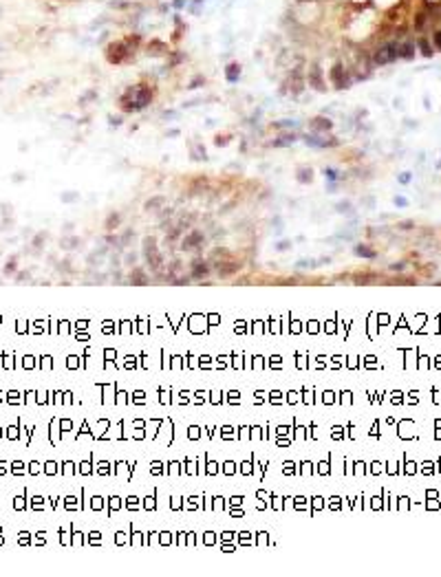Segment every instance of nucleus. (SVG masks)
I'll return each mask as SVG.
<instances>
[{"label": "nucleus", "mask_w": 441, "mask_h": 577, "mask_svg": "<svg viewBox=\"0 0 441 577\" xmlns=\"http://www.w3.org/2000/svg\"><path fill=\"white\" fill-rule=\"evenodd\" d=\"M417 44V51L422 57H426V60H430V57L435 55V46H433V40L426 38V35H419V38L415 40Z\"/></svg>", "instance_id": "7"}, {"label": "nucleus", "mask_w": 441, "mask_h": 577, "mask_svg": "<svg viewBox=\"0 0 441 577\" xmlns=\"http://www.w3.org/2000/svg\"><path fill=\"white\" fill-rule=\"evenodd\" d=\"M433 46H435V51H441V29H437L433 33Z\"/></svg>", "instance_id": "12"}, {"label": "nucleus", "mask_w": 441, "mask_h": 577, "mask_svg": "<svg viewBox=\"0 0 441 577\" xmlns=\"http://www.w3.org/2000/svg\"><path fill=\"white\" fill-rule=\"evenodd\" d=\"M130 55H132V51L128 49V44H126L124 40H115L106 46V60L110 64H124Z\"/></svg>", "instance_id": "4"}, {"label": "nucleus", "mask_w": 441, "mask_h": 577, "mask_svg": "<svg viewBox=\"0 0 441 577\" xmlns=\"http://www.w3.org/2000/svg\"><path fill=\"white\" fill-rule=\"evenodd\" d=\"M225 75H227V79H230V82H236V79L241 77V64H238V62H230V64L225 66Z\"/></svg>", "instance_id": "9"}, {"label": "nucleus", "mask_w": 441, "mask_h": 577, "mask_svg": "<svg viewBox=\"0 0 441 577\" xmlns=\"http://www.w3.org/2000/svg\"><path fill=\"white\" fill-rule=\"evenodd\" d=\"M428 24V11H417L415 18H413V26H415V31H424Z\"/></svg>", "instance_id": "10"}, {"label": "nucleus", "mask_w": 441, "mask_h": 577, "mask_svg": "<svg viewBox=\"0 0 441 577\" xmlns=\"http://www.w3.org/2000/svg\"><path fill=\"white\" fill-rule=\"evenodd\" d=\"M329 79H331V84H333V88L336 90H342V88H349L351 84L355 82V77H353V73L349 71L347 66H344V62L342 60H338V62H333V66H331V71H329Z\"/></svg>", "instance_id": "3"}, {"label": "nucleus", "mask_w": 441, "mask_h": 577, "mask_svg": "<svg viewBox=\"0 0 441 577\" xmlns=\"http://www.w3.org/2000/svg\"><path fill=\"white\" fill-rule=\"evenodd\" d=\"M150 101H152V90L148 88L146 84H137V86L128 88L124 95H121L119 104L126 113H135V110L146 108Z\"/></svg>", "instance_id": "1"}, {"label": "nucleus", "mask_w": 441, "mask_h": 577, "mask_svg": "<svg viewBox=\"0 0 441 577\" xmlns=\"http://www.w3.org/2000/svg\"><path fill=\"white\" fill-rule=\"evenodd\" d=\"M417 55V44L413 40H397V60L411 62Z\"/></svg>", "instance_id": "6"}, {"label": "nucleus", "mask_w": 441, "mask_h": 577, "mask_svg": "<svg viewBox=\"0 0 441 577\" xmlns=\"http://www.w3.org/2000/svg\"><path fill=\"white\" fill-rule=\"evenodd\" d=\"M146 49H148V51H152V53H166V51H168V46L163 44L161 40H157V38H155V40H150V42H148V44H146Z\"/></svg>", "instance_id": "11"}, {"label": "nucleus", "mask_w": 441, "mask_h": 577, "mask_svg": "<svg viewBox=\"0 0 441 577\" xmlns=\"http://www.w3.org/2000/svg\"><path fill=\"white\" fill-rule=\"evenodd\" d=\"M309 126H311L313 132H329L333 128L331 119H327V117H313V119L309 121Z\"/></svg>", "instance_id": "8"}, {"label": "nucleus", "mask_w": 441, "mask_h": 577, "mask_svg": "<svg viewBox=\"0 0 441 577\" xmlns=\"http://www.w3.org/2000/svg\"><path fill=\"white\" fill-rule=\"evenodd\" d=\"M371 57H373L375 66H389V64L397 62V40H389V42L377 44L373 53H371Z\"/></svg>", "instance_id": "2"}, {"label": "nucleus", "mask_w": 441, "mask_h": 577, "mask_svg": "<svg viewBox=\"0 0 441 577\" xmlns=\"http://www.w3.org/2000/svg\"><path fill=\"white\" fill-rule=\"evenodd\" d=\"M174 7H177V9H181V7H185V4H183V0H174Z\"/></svg>", "instance_id": "13"}, {"label": "nucleus", "mask_w": 441, "mask_h": 577, "mask_svg": "<svg viewBox=\"0 0 441 577\" xmlns=\"http://www.w3.org/2000/svg\"><path fill=\"white\" fill-rule=\"evenodd\" d=\"M305 82L309 84V86H311L313 90H318V93H325V90H327L325 73H322V66H320L318 62H311V64H309V71H307Z\"/></svg>", "instance_id": "5"}]
</instances>
